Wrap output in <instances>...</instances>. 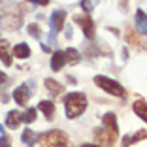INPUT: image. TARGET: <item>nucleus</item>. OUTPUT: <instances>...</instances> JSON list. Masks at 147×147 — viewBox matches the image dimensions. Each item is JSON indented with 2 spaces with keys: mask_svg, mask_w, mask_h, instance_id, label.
<instances>
[{
  "mask_svg": "<svg viewBox=\"0 0 147 147\" xmlns=\"http://www.w3.org/2000/svg\"><path fill=\"white\" fill-rule=\"evenodd\" d=\"M64 108H66V117L68 119H76V117L83 115L87 109V96L83 92H68L64 96Z\"/></svg>",
  "mask_w": 147,
  "mask_h": 147,
  "instance_id": "1",
  "label": "nucleus"
},
{
  "mask_svg": "<svg viewBox=\"0 0 147 147\" xmlns=\"http://www.w3.org/2000/svg\"><path fill=\"white\" fill-rule=\"evenodd\" d=\"M34 147H68V136L61 130H51L40 136Z\"/></svg>",
  "mask_w": 147,
  "mask_h": 147,
  "instance_id": "2",
  "label": "nucleus"
},
{
  "mask_svg": "<svg viewBox=\"0 0 147 147\" xmlns=\"http://www.w3.org/2000/svg\"><path fill=\"white\" fill-rule=\"evenodd\" d=\"M94 83L100 87V89H104L106 92H109V94H113V96H125L126 94L121 83H117L115 79L106 78V76H96V78H94Z\"/></svg>",
  "mask_w": 147,
  "mask_h": 147,
  "instance_id": "3",
  "label": "nucleus"
},
{
  "mask_svg": "<svg viewBox=\"0 0 147 147\" xmlns=\"http://www.w3.org/2000/svg\"><path fill=\"white\" fill-rule=\"evenodd\" d=\"M34 91H36V87H34V83H32V81L19 85L17 89L13 91V100H15V104H17V106H26Z\"/></svg>",
  "mask_w": 147,
  "mask_h": 147,
  "instance_id": "4",
  "label": "nucleus"
},
{
  "mask_svg": "<svg viewBox=\"0 0 147 147\" xmlns=\"http://www.w3.org/2000/svg\"><path fill=\"white\" fill-rule=\"evenodd\" d=\"M117 138H119V132L117 130H109V128H104V126L94 130V140L98 143H102L104 147H111L117 142Z\"/></svg>",
  "mask_w": 147,
  "mask_h": 147,
  "instance_id": "5",
  "label": "nucleus"
},
{
  "mask_svg": "<svg viewBox=\"0 0 147 147\" xmlns=\"http://www.w3.org/2000/svg\"><path fill=\"white\" fill-rule=\"evenodd\" d=\"M64 23H66V11L64 9H55L51 13L49 25H51V38L55 34H59L61 30H64Z\"/></svg>",
  "mask_w": 147,
  "mask_h": 147,
  "instance_id": "6",
  "label": "nucleus"
},
{
  "mask_svg": "<svg viewBox=\"0 0 147 147\" xmlns=\"http://www.w3.org/2000/svg\"><path fill=\"white\" fill-rule=\"evenodd\" d=\"M74 23H78V25L83 28L87 40L94 38V21H92L89 15H76V17H74Z\"/></svg>",
  "mask_w": 147,
  "mask_h": 147,
  "instance_id": "7",
  "label": "nucleus"
},
{
  "mask_svg": "<svg viewBox=\"0 0 147 147\" xmlns=\"http://www.w3.org/2000/svg\"><path fill=\"white\" fill-rule=\"evenodd\" d=\"M136 28L140 30V34L147 36V13L143 9L136 11Z\"/></svg>",
  "mask_w": 147,
  "mask_h": 147,
  "instance_id": "8",
  "label": "nucleus"
},
{
  "mask_svg": "<svg viewBox=\"0 0 147 147\" xmlns=\"http://www.w3.org/2000/svg\"><path fill=\"white\" fill-rule=\"evenodd\" d=\"M126 42H128L132 47H136V49H147V42L142 40L140 36H136L132 30H126Z\"/></svg>",
  "mask_w": 147,
  "mask_h": 147,
  "instance_id": "9",
  "label": "nucleus"
},
{
  "mask_svg": "<svg viewBox=\"0 0 147 147\" xmlns=\"http://www.w3.org/2000/svg\"><path fill=\"white\" fill-rule=\"evenodd\" d=\"M132 109H134V113L140 117V119H143V121L147 123V102L143 98H138L132 104Z\"/></svg>",
  "mask_w": 147,
  "mask_h": 147,
  "instance_id": "10",
  "label": "nucleus"
},
{
  "mask_svg": "<svg viewBox=\"0 0 147 147\" xmlns=\"http://www.w3.org/2000/svg\"><path fill=\"white\" fill-rule=\"evenodd\" d=\"M38 109L45 113V119H47V121H53V119H55V104H53V102L43 100V102L38 104Z\"/></svg>",
  "mask_w": 147,
  "mask_h": 147,
  "instance_id": "11",
  "label": "nucleus"
},
{
  "mask_svg": "<svg viewBox=\"0 0 147 147\" xmlns=\"http://www.w3.org/2000/svg\"><path fill=\"white\" fill-rule=\"evenodd\" d=\"M45 89H47L53 96H59V94L64 92V85H62V83L55 81V79H49V78L45 79Z\"/></svg>",
  "mask_w": 147,
  "mask_h": 147,
  "instance_id": "12",
  "label": "nucleus"
},
{
  "mask_svg": "<svg viewBox=\"0 0 147 147\" xmlns=\"http://www.w3.org/2000/svg\"><path fill=\"white\" fill-rule=\"evenodd\" d=\"M0 59H2V62H4L6 66L11 64V53H9V43L6 42V40H0Z\"/></svg>",
  "mask_w": 147,
  "mask_h": 147,
  "instance_id": "13",
  "label": "nucleus"
},
{
  "mask_svg": "<svg viewBox=\"0 0 147 147\" xmlns=\"http://www.w3.org/2000/svg\"><path fill=\"white\" fill-rule=\"evenodd\" d=\"M19 123H21V113H19L17 109L8 111V117H6V126H8V128H19Z\"/></svg>",
  "mask_w": 147,
  "mask_h": 147,
  "instance_id": "14",
  "label": "nucleus"
},
{
  "mask_svg": "<svg viewBox=\"0 0 147 147\" xmlns=\"http://www.w3.org/2000/svg\"><path fill=\"white\" fill-rule=\"evenodd\" d=\"M64 66V51H55L51 57V68L53 72H59V70Z\"/></svg>",
  "mask_w": 147,
  "mask_h": 147,
  "instance_id": "15",
  "label": "nucleus"
},
{
  "mask_svg": "<svg viewBox=\"0 0 147 147\" xmlns=\"http://www.w3.org/2000/svg\"><path fill=\"white\" fill-rule=\"evenodd\" d=\"M102 123H104V128L117 130V132H119V126H117V117H115V113H106V115L102 117Z\"/></svg>",
  "mask_w": 147,
  "mask_h": 147,
  "instance_id": "16",
  "label": "nucleus"
},
{
  "mask_svg": "<svg viewBox=\"0 0 147 147\" xmlns=\"http://www.w3.org/2000/svg\"><path fill=\"white\" fill-rule=\"evenodd\" d=\"M13 57H17V59H28L30 57V47L26 43H19V45L13 47Z\"/></svg>",
  "mask_w": 147,
  "mask_h": 147,
  "instance_id": "17",
  "label": "nucleus"
},
{
  "mask_svg": "<svg viewBox=\"0 0 147 147\" xmlns=\"http://www.w3.org/2000/svg\"><path fill=\"white\" fill-rule=\"evenodd\" d=\"M142 140H147V130H140V132H136L134 136H126L125 140H123V143H125V147H128V145H132V143H138V142H142Z\"/></svg>",
  "mask_w": 147,
  "mask_h": 147,
  "instance_id": "18",
  "label": "nucleus"
},
{
  "mask_svg": "<svg viewBox=\"0 0 147 147\" xmlns=\"http://www.w3.org/2000/svg\"><path fill=\"white\" fill-rule=\"evenodd\" d=\"M79 59H81V57H79L78 49L70 47V49H66V51H64V62H68V64H78Z\"/></svg>",
  "mask_w": 147,
  "mask_h": 147,
  "instance_id": "19",
  "label": "nucleus"
},
{
  "mask_svg": "<svg viewBox=\"0 0 147 147\" xmlns=\"http://www.w3.org/2000/svg\"><path fill=\"white\" fill-rule=\"evenodd\" d=\"M21 140H23V143H25V145H28V147H34V143H36V136H34V132H32L30 128H25V130H23Z\"/></svg>",
  "mask_w": 147,
  "mask_h": 147,
  "instance_id": "20",
  "label": "nucleus"
},
{
  "mask_svg": "<svg viewBox=\"0 0 147 147\" xmlns=\"http://www.w3.org/2000/svg\"><path fill=\"white\" fill-rule=\"evenodd\" d=\"M32 121H36V109H34V108H28L25 113H21V123L30 125Z\"/></svg>",
  "mask_w": 147,
  "mask_h": 147,
  "instance_id": "21",
  "label": "nucleus"
},
{
  "mask_svg": "<svg viewBox=\"0 0 147 147\" xmlns=\"http://www.w3.org/2000/svg\"><path fill=\"white\" fill-rule=\"evenodd\" d=\"M9 2H11V0H0V21L8 15V8H6V6H8Z\"/></svg>",
  "mask_w": 147,
  "mask_h": 147,
  "instance_id": "22",
  "label": "nucleus"
},
{
  "mask_svg": "<svg viewBox=\"0 0 147 147\" xmlns=\"http://www.w3.org/2000/svg\"><path fill=\"white\" fill-rule=\"evenodd\" d=\"M26 30H28V34L30 36H34V38H40V34H42V32H40V26L36 25H28V28H26Z\"/></svg>",
  "mask_w": 147,
  "mask_h": 147,
  "instance_id": "23",
  "label": "nucleus"
},
{
  "mask_svg": "<svg viewBox=\"0 0 147 147\" xmlns=\"http://www.w3.org/2000/svg\"><path fill=\"white\" fill-rule=\"evenodd\" d=\"M81 8L85 9V11H91V9H92V4H91V0H81Z\"/></svg>",
  "mask_w": 147,
  "mask_h": 147,
  "instance_id": "24",
  "label": "nucleus"
},
{
  "mask_svg": "<svg viewBox=\"0 0 147 147\" xmlns=\"http://www.w3.org/2000/svg\"><path fill=\"white\" fill-rule=\"evenodd\" d=\"M26 2H32V4H40V6H47L49 0H26Z\"/></svg>",
  "mask_w": 147,
  "mask_h": 147,
  "instance_id": "25",
  "label": "nucleus"
},
{
  "mask_svg": "<svg viewBox=\"0 0 147 147\" xmlns=\"http://www.w3.org/2000/svg\"><path fill=\"white\" fill-rule=\"evenodd\" d=\"M0 147H11V145H9V140L6 138V136H4L2 140H0Z\"/></svg>",
  "mask_w": 147,
  "mask_h": 147,
  "instance_id": "26",
  "label": "nucleus"
},
{
  "mask_svg": "<svg viewBox=\"0 0 147 147\" xmlns=\"http://www.w3.org/2000/svg\"><path fill=\"white\" fill-rule=\"evenodd\" d=\"M6 81H8V76L4 72H0V85H6Z\"/></svg>",
  "mask_w": 147,
  "mask_h": 147,
  "instance_id": "27",
  "label": "nucleus"
},
{
  "mask_svg": "<svg viewBox=\"0 0 147 147\" xmlns=\"http://www.w3.org/2000/svg\"><path fill=\"white\" fill-rule=\"evenodd\" d=\"M79 147H100V145H96V143H81Z\"/></svg>",
  "mask_w": 147,
  "mask_h": 147,
  "instance_id": "28",
  "label": "nucleus"
},
{
  "mask_svg": "<svg viewBox=\"0 0 147 147\" xmlns=\"http://www.w3.org/2000/svg\"><path fill=\"white\" fill-rule=\"evenodd\" d=\"M2 138H4V126L0 125V140H2Z\"/></svg>",
  "mask_w": 147,
  "mask_h": 147,
  "instance_id": "29",
  "label": "nucleus"
}]
</instances>
